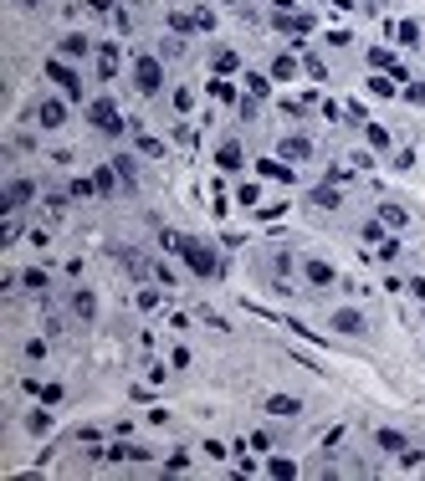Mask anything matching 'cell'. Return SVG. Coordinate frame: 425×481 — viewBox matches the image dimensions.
I'll return each instance as SVG.
<instances>
[{"mask_svg":"<svg viewBox=\"0 0 425 481\" xmlns=\"http://www.w3.org/2000/svg\"><path fill=\"white\" fill-rule=\"evenodd\" d=\"M256 169H262L266 179H277V185H292V179H298V174H292V164L282 159V154H277V159H256Z\"/></svg>","mask_w":425,"mask_h":481,"instance_id":"9a60e30c","label":"cell"},{"mask_svg":"<svg viewBox=\"0 0 425 481\" xmlns=\"http://www.w3.org/2000/svg\"><path fill=\"white\" fill-rule=\"evenodd\" d=\"M67 200H72V190H46V210L51 215H67Z\"/></svg>","mask_w":425,"mask_h":481,"instance_id":"4dcf8cb0","label":"cell"},{"mask_svg":"<svg viewBox=\"0 0 425 481\" xmlns=\"http://www.w3.org/2000/svg\"><path fill=\"white\" fill-rule=\"evenodd\" d=\"M179 262L195 271V277H221V256H215V246H205V241H195V236H190V246L179 251Z\"/></svg>","mask_w":425,"mask_h":481,"instance_id":"6da1fadb","label":"cell"},{"mask_svg":"<svg viewBox=\"0 0 425 481\" xmlns=\"http://www.w3.org/2000/svg\"><path fill=\"white\" fill-rule=\"evenodd\" d=\"M21 6H26V10H31V6H42V0H21Z\"/></svg>","mask_w":425,"mask_h":481,"instance_id":"db71d44e","label":"cell"},{"mask_svg":"<svg viewBox=\"0 0 425 481\" xmlns=\"http://www.w3.org/2000/svg\"><path fill=\"white\" fill-rule=\"evenodd\" d=\"M313 205H318V210H338V205H343L338 185H333V179H328V185H318V190H313Z\"/></svg>","mask_w":425,"mask_h":481,"instance_id":"ffe728a7","label":"cell"},{"mask_svg":"<svg viewBox=\"0 0 425 481\" xmlns=\"http://www.w3.org/2000/svg\"><path fill=\"white\" fill-rule=\"evenodd\" d=\"M302 277L313 282V287H333V282H338V271H333L328 262H318V256H313V262H302Z\"/></svg>","mask_w":425,"mask_h":481,"instance_id":"5bb4252c","label":"cell"},{"mask_svg":"<svg viewBox=\"0 0 425 481\" xmlns=\"http://www.w3.org/2000/svg\"><path fill=\"white\" fill-rule=\"evenodd\" d=\"M87 123H93L98 134H108V138H118L123 128H128L118 118V108H113V98H93V102H87Z\"/></svg>","mask_w":425,"mask_h":481,"instance_id":"7a4b0ae2","label":"cell"},{"mask_svg":"<svg viewBox=\"0 0 425 481\" xmlns=\"http://www.w3.org/2000/svg\"><path fill=\"white\" fill-rule=\"evenodd\" d=\"M72 313L82 318V323H93V318H98V297L87 292V287H77V292H72Z\"/></svg>","mask_w":425,"mask_h":481,"instance_id":"e0dca14e","label":"cell"},{"mask_svg":"<svg viewBox=\"0 0 425 481\" xmlns=\"http://www.w3.org/2000/svg\"><path fill=\"white\" fill-rule=\"evenodd\" d=\"M26 359L42 363V359H46V338H31V343H26Z\"/></svg>","mask_w":425,"mask_h":481,"instance_id":"60d3db41","label":"cell"},{"mask_svg":"<svg viewBox=\"0 0 425 481\" xmlns=\"http://www.w3.org/2000/svg\"><path fill=\"white\" fill-rule=\"evenodd\" d=\"M328 328H338V333H349V338H359V333H369V318L359 313V307H338V313L328 318Z\"/></svg>","mask_w":425,"mask_h":481,"instance_id":"9c48e42d","label":"cell"},{"mask_svg":"<svg viewBox=\"0 0 425 481\" xmlns=\"http://www.w3.org/2000/svg\"><path fill=\"white\" fill-rule=\"evenodd\" d=\"M102 456H108V461H128V466H134V461H149V451H144V446H128V440H118V446H108Z\"/></svg>","mask_w":425,"mask_h":481,"instance_id":"ac0fdd59","label":"cell"},{"mask_svg":"<svg viewBox=\"0 0 425 481\" xmlns=\"http://www.w3.org/2000/svg\"><path fill=\"white\" fill-rule=\"evenodd\" d=\"M374 446L384 451V456H405V451H410V435H400V430H390V425H384V430H374Z\"/></svg>","mask_w":425,"mask_h":481,"instance_id":"7c38bea8","label":"cell"},{"mask_svg":"<svg viewBox=\"0 0 425 481\" xmlns=\"http://www.w3.org/2000/svg\"><path fill=\"white\" fill-rule=\"evenodd\" d=\"M87 51H93V42H87L82 31H67L57 42V57H67V62H77V57H87Z\"/></svg>","mask_w":425,"mask_h":481,"instance_id":"4fadbf2b","label":"cell"},{"mask_svg":"<svg viewBox=\"0 0 425 481\" xmlns=\"http://www.w3.org/2000/svg\"><path fill=\"white\" fill-rule=\"evenodd\" d=\"M36 123H42L46 134L67 128V102H62V98H42V102H36Z\"/></svg>","mask_w":425,"mask_h":481,"instance_id":"52a82bcc","label":"cell"},{"mask_svg":"<svg viewBox=\"0 0 425 481\" xmlns=\"http://www.w3.org/2000/svg\"><path fill=\"white\" fill-rule=\"evenodd\" d=\"M170 31L185 36V31H200V26H195V16H185V10H170Z\"/></svg>","mask_w":425,"mask_h":481,"instance_id":"1f68e13d","label":"cell"},{"mask_svg":"<svg viewBox=\"0 0 425 481\" xmlns=\"http://www.w3.org/2000/svg\"><path fill=\"white\" fill-rule=\"evenodd\" d=\"M185 466H190V456H185V451H174V456L164 461V471H185Z\"/></svg>","mask_w":425,"mask_h":481,"instance_id":"681fc988","label":"cell"},{"mask_svg":"<svg viewBox=\"0 0 425 481\" xmlns=\"http://www.w3.org/2000/svg\"><path fill=\"white\" fill-rule=\"evenodd\" d=\"M298 67H302V62L292 57V51H282V57L272 62V77H277V82H292V77H298Z\"/></svg>","mask_w":425,"mask_h":481,"instance_id":"44dd1931","label":"cell"},{"mask_svg":"<svg viewBox=\"0 0 425 481\" xmlns=\"http://www.w3.org/2000/svg\"><path fill=\"white\" fill-rule=\"evenodd\" d=\"M241 82H246V98H256V102H266V98H272V77H262V72H246Z\"/></svg>","mask_w":425,"mask_h":481,"instance_id":"d6986e66","label":"cell"},{"mask_svg":"<svg viewBox=\"0 0 425 481\" xmlns=\"http://www.w3.org/2000/svg\"><path fill=\"white\" fill-rule=\"evenodd\" d=\"M113 169H118V179H123L128 190L138 185V169H134V159H128V154H118V159H113Z\"/></svg>","mask_w":425,"mask_h":481,"instance_id":"f1b7e54d","label":"cell"},{"mask_svg":"<svg viewBox=\"0 0 425 481\" xmlns=\"http://www.w3.org/2000/svg\"><path fill=\"white\" fill-rule=\"evenodd\" d=\"M46 77L62 87V98H67V102H77V98H82V72H77V67H67V57H46Z\"/></svg>","mask_w":425,"mask_h":481,"instance_id":"3957f363","label":"cell"},{"mask_svg":"<svg viewBox=\"0 0 425 481\" xmlns=\"http://www.w3.org/2000/svg\"><path fill=\"white\" fill-rule=\"evenodd\" d=\"M272 6H277V10H292V6H298V0H272Z\"/></svg>","mask_w":425,"mask_h":481,"instance_id":"f5cc1de1","label":"cell"},{"mask_svg":"<svg viewBox=\"0 0 425 481\" xmlns=\"http://www.w3.org/2000/svg\"><path fill=\"white\" fill-rule=\"evenodd\" d=\"M154 282H159V287H174L179 277H174V266H164V262H159V266H154Z\"/></svg>","mask_w":425,"mask_h":481,"instance_id":"7bdbcfd3","label":"cell"},{"mask_svg":"<svg viewBox=\"0 0 425 481\" xmlns=\"http://www.w3.org/2000/svg\"><path fill=\"white\" fill-rule=\"evenodd\" d=\"M266 471H272V476H298V466H292L287 456H272V466H266Z\"/></svg>","mask_w":425,"mask_h":481,"instance_id":"f35d334b","label":"cell"},{"mask_svg":"<svg viewBox=\"0 0 425 481\" xmlns=\"http://www.w3.org/2000/svg\"><path fill=\"white\" fill-rule=\"evenodd\" d=\"M134 87H138L144 98L159 93V87H164V57H138V62H134Z\"/></svg>","mask_w":425,"mask_h":481,"instance_id":"277c9868","label":"cell"},{"mask_svg":"<svg viewBox=\"0 0 425 481\" xmlns=\"http://www.w3.org/2000/svg\"><path fill=\"white\" fill-rule=\"evenodd\" d=\"M328 6H333V10H354L359 0H328Z\"/></svg>","mask_w":425,"mask_h":481,"instance_id":"816d5d0a","label":"cell"},{"mask_svg":"<svg viewBox=\"0 0 425 481\" xmlns=\"http://www.w3.org/2000/svg\"><path fill=\"white\" fill-rule=\"evenodd\" d=\"M36 394H42V405H62V384H36Z\"/></svg>","mask_w":425,"mask_h":481,"instance_id":"74e56055","label":"cell"},{"mask_svg":"<svg viewBox=\"0 0 425 481\" xmlns=\"http://www.w3.org/2000/svg\"><path fill=\"white\" fill-rule=\"evenodd\" d=\"M16 236H21V220H16V215H10V220H6V230H0V241H6V246H10V241H16Z\"/></svg>","mask_w":425,"mask_h":481,"instance_id":"c3c4849f","label":"cell"},{"mask_svg":"<svg viewBox=\"0 0 425 481\" xmlns=\"http://www.w3.org/2000/svg\"><path fill=\"white\" fill-rule=\"evenodd\" d=\"M21 282H26V292H42V297H46V287H51V277H46L42 266H31V271H21Z\"/></svg>","mask_w":425,"mask_h":481,"instance_id":"603a6c76","label":"cell"},{"mask_svg":"<svg viewBox=\"0 0 425 481\" xmlns=\"http://www.w3.org/2000/svg\"><path fill=\"white\" fill-rule=\"evenodd\" d=\"M72 200H87V194H98V179H72Z\"/></svg>","mask_w":425,"mask_h":481,"instance_id":"8d00e7d4","label":"cell"},{"mask_svg":"<svg viewBox=\"0 0 425 481\" xmlns=\"http://www.w3.org/2000/svg\"><path fill=\"white\" fill-rule=\"evenodd\" d=\"M277 154H282L287 164H307V159H313V138H302V134H282Z\"/></svg>","mask_w":425,"mask_h":481,"instance_id":"ba28073f","label":"cell"},{"mask_svg":"<svg viewBox=\"0 0 425 481\" xmlns=\"http://www.w3.org/2000/svg\"><path fill=\"white\" fill-rule=\"evenodd\" d=\"M364 138H369V149H390V128H384V123H364Z\"/></svg>","mask_w":425,"mask_h":481,"instance_id":"cb8c5ba5","label":"cell"},{"mask_svg":"<svg viewBox=\"0 0 425 481\" xmlns=\"http://www.w3.org/2000/svg\"><path fill=\"white\" fill-rule=\"evenodd\" d=\"M282 113H292V118H302V113H307V98H282Z\"/></svg>","mask_w":425,"mask_h":481,"instance_id":"b9f144b4","label":"cell"},{"mask_svg":"<svg viewBox=\"0 0 425 481\" xmlns=\"http://www.w3.org/2000/svg\"><path fill=\"white\" fill-rule=\"evenodd\" d=\"M26 430H31V435H46V430H51V405H46V410H31V415H26Z\"/></svg>","mask_w":425,"mask_h":481,"instance_id":"4316f807","label":"cell"},{"mask_svg":"<svg viewBox=\"0 0 425 481\" xmlns=\"http://www.w3.org/2000/svg\"><path fill=\"white\" fill-rule=\"evenodd\" d=\"M87 10H93V16H113L118 6H113V0H87Z\"/></svg>","mask_w":425,"mask_h":481,"instance_id":"bcb514c9","label":"cell"},{"mask_svg":"<svg viewBox=\"0 0 425 481\" xmlns=\"http://www.w3.org/2000/svg\"><path fill=\"white\" fill-rule=\"evenodd\" d=\"M210 67H215V77H230V72L241 67V57H236V51H230V46H221V51H215V57H210Z\"/></svg>","mask_w":425,"mask_h":481,"instance_id":"7402d4cb","label":"cell"},{"mask_svg":"<svg viewBox=\"0 0 425 481\" xmlns=\"http://www.w3.org/2000/svg\"><path fill=\"white\" fill-rule=\"evenodd\" d=\"M400 98H405V102H425V82H410Z\"/></svg>","mask_w":425,"mask_h":481,"instance_id":"7dc6e473","label":"cell"},{"mask_svg":"<svg viewBox=\"0 0 425 481\" xmlns=\"http://www.w3.org/2000/svg\"><path fill=\"white\" fill-rule=\"evenodd\" d=\"M369 93H374V98H395V93H400V87H395V77H369Z\"/></svg>","mask_w":425,"mask_h":481,"instance_id":"f546056e","label":"cell"},{"mask_svg":"<svg viewBox=\"0 0 425 481\" xmlns=\"http://www.w3.org/2000/svg\"><path fill=\"white\" fill-rule=\"evenodd\" d=\"M190 102H195V93H190V87H174V108L190 113Z\"/></svg>","mask_w":425,"mask_h":481,"instance_id":"f6af8a7d","label":"cell"},{"mask_svg":"<svg viewBox=\"0 0 425 481\" xmlns=\"http://www.w3.org/2000/svg\"><path fill=\"white\" fill-rule=\"evenodd\" d=\"M236 200H241V205H251V210H256V205H262V190H256V185H241V190H236Z\"/></svg>","mask_w":425,"mask_h":481,"instance_id":"ab89813d","label":"cell"},{"mask_svg":"<svg viewBox=\"0 0 425 481\" xmlns=\"http://www.w3.org/2000/svg\"><path fill=\"white\" fill-rule=\"evenodd\" d=\"M395 36H400V46H420V26L415 21H400V26H395Z\"/></svg>","mask_w":425,"mask_h":481,"instance_id":"836d02e7","label":"cell"},{"mask_svg":"<svg viewBox=\"0 0 425 481\" xmlns=\"http://www.w3.org/2000/svg\"><path fill=\"white\" fill-rule=\"evenodd\" d=\"M205 93H210L215 102H236V87H230L226 77H215V82H205Z\"/></svg>","mask_w":425,"mask_h":481,"instance_id":"83f0119b","label":"cell"},{"mask_svg":"<svg viewBox=\"0 0 425 481\" xmlns=\"http://www.w3.org/2000/svg\"><path fill=\"white\" fill-rule=\"evenodd\" d=\"M379 220H384V226H390V230H400V226H405L410 215H405V210H400V205H395V200H384V205H379Z\"/></svg>","mask_w":425,"mask_h":481,"instance_id":"484cf974","label":"cell"},{"mask_svg":"<svg viewBox=\"0 0 425 481\" xmlns=\"http://www.w3.org/2000/svg\"><path fill=\"white\" fill-rule=\"evenodd\" d=\"M241 164H246V154H241V144H236V138H226V144L215 149V169H226V174H236Z\"/></svg>","mask_w":425,"mask_h":481,"instance_id":"8fae6325","label":"cell"},{"mask_svg":"<svg viewBox=\"0 0 425 481\" xmlns=\"http://www.w3.org/2000/svg\"><path fill=\"white\" fill-rule=\"evenodd\" d=\"M266 415H272V420H298L302 399L298 394H266Z\"/></svg>","mask_w":425,"mask_h":481,"instance_id":"30bf717a","label":"cell"},{"mask_svg":"<svg viewBox=\"0 0 425 481\" xmlns=\"http://www.w3.org/2000/svg\"><path fill=\"white\" fill-rule=\"evenodd\" d=\"M410 292H415L420 302H425V277H415V282H410Z\"/></svg>","mask_w":425,"mask_h":481,"instance_id":"f907efd6","label":"cell"},{"mask_svg":"<svg viewBox=\"0 0 425 481\" xmlns=\"http://www.w3.org/2000/svg\"><path fill=\"white\" fill-rule=\"evenodd\" d=\"M390 230H384V220H364V246H379Z\"/></svg>","mask_w":425,"mask_h":481,"instance_id":"e575fe53","label":"cell"},{"mask_svg":"<svg viewBox=\"0 0 425 481\" xmlns=\"http://www.w3.org/2000/svg\"><path fill=\"white\" fill-rule=\"evenodd\" d=\"M374 256H379V262H395V256H400V241H395V236H384V241L374 246Z\"/></svg>","mask_w":425,"mask_h":481,"instance_id":"d590c367","label":"cell"},{"mask_svg":"<svg viewBox=\"0 0 425 481\" xmlns=\"http://www.w3.org/2000/svg\"><path fill=\"white\" fill-rule=\"evenodd\" d=\"M98 77H102V82H113V77H118V46H113V42L98 46Z\"/></svg>","mask_w":425,"mask_h":481,"instance_id":"2e32d148","label":"cell"},{"mask_svg":"<svg viewBox=\"0 0 425 481\" xmlns=\"http://www.w3.org/2000/svg\"><path fill=\"white\" fill-rule=\"evenodd\" d=\"M302 72H307V77H318V82H323V77H328V67H323V62H318V57H302Z\"/></svg>","mask_w":425,"mask_h":481,"instance_id":"ee69618b","label":"cell"},{"mask_svg":"<svg viewBox=\"0 0 425 481\" xmlns=\"http://www.w3.org/2000/svg\"><path fill=\"white\" fill-rule=\"evenodd\" d=\"M98 194H113V190H118V169H113V164H98Z\"/></svg>","mask_w":425,"mask_h":481,"instance_id":"d4e9b609","label":"cell"},{"mask_svg":"<svg viewBox=\"0 0 425 481\" xmlns=\"http://www.w3.org/2000/svg\"><path fill=\"white\" fill-rule=\"evenodd\" d=\"M31 194H36V185H31V179H10V185H6V194H0V210H6V215H21L26 205H31Z\"/></svg>","mask_w":425,"mask_h":481,"instance_id":"8992f818","label":"cell"},{"mask_svg":"<svg viewBox=\"0 0 425 481\" xmlns=\"http://www.w3.org/2000/svg\"><path fill=\"white\" fill-rule=\"evenodd\" d=\"M134 138H138V149H144L149 159H159V154H164V144H159V138H149V134H144L138 123H134Z\"/></svg>","mask_w":425,"mask_h":481,"instance_id":"d6a6232c","label":"cell"},{"mask_svg":"<svg viewBox=\"0 0 425 481\" xmlns=\"http://www.w3.org/2000/svg\"><path fill=\"white\" fill-rule=\"evenodd\" d=\"M272 26H277L282 36H298L292 46H302V36L313 31V16H307V10H277V16H272Z\"/></svg>","mask_w":425,"mask_h":481,"instance_id":"5b68a950","label":"cell"}]
</instances>
